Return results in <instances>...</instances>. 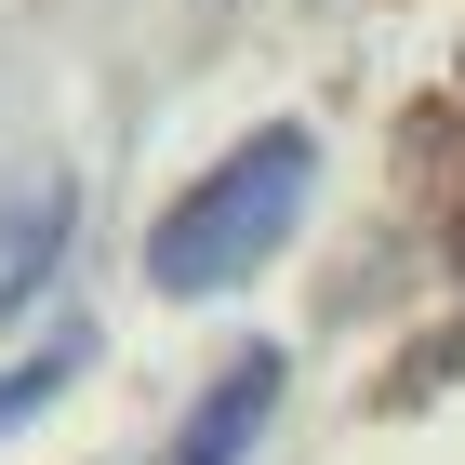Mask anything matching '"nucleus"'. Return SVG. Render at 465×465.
Returning <instances> with one entry per match:
<instances>
[{
  "instance_id": "7ed1b4c3",
  "label": "nucleus",
  "mask_w": 465,
  "mask_h": 465,
  "mask_svg": "<svg viewBox=\"0 0 465 465\" xmlns=\"http://www.w3.org/2000/svg\"><path fill=\"white\" fill-rule=\"evenodd\" d=\"M80 240V173H27V186H0V320H27L40 280L67 266Z\"/></svg>"
},
{
  "instance_id": "f03ea898",
  "label": "nucleus",
  "mask_w": 465,
  "mask_h": 465,
  "mask_svg": "<svg viewBox=\"0 0 465 465\" xmlns=\"http://www.w3.org/2000/svg\"><path fill=\"white\" fill-rule=\"evenodd\" d=\"M280 386H292V359H280V346H240V359H213V386H200V412L173 426V452H160V465H252V439H266Z\"/></svg>"
},
{
  "instance_id": "20e7f679",
  "label": "nucleus",
  "mask_w": 465,
  "mask_h": 465,
  "mask_svg": "<svg viewBox=\"0 0 465 465\" xmlns=\"http://www.w3.org/2000/svg\"><path fill=\"white\" fill-rule=\"evenodd\" d=\"M80 372H94V320H54V332H40V359H14V372H0V439L40 426V412H54Z\"/></svg>"
},
{
  "instance_id": "f257e3e1",
  "label": "nucleus",
  "mask_w": 465,
  "mask_h": 465,
  "mask_svg": "<svg viewBox=\"0 0 465 465\" xmlns=\"http://www.w3.org/2000/svg\"><path fill=\"white\" fill-rule=\"evenodd\" d=\"M306 200H320V134L306 120H266V134H240L173 213L146 226V280L173 292V306H213V292H240L252 266L292 252Z\"/></svg>"
}]
</instances>
